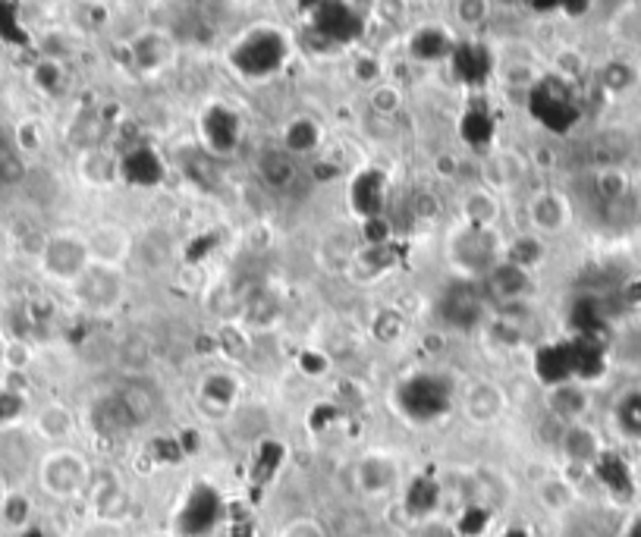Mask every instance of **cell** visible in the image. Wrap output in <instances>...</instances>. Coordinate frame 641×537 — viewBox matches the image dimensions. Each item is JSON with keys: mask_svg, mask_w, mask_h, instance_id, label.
<instances>
[{"mask_svg": "<svg viewBox=\"0 0 641 537\" xmlns=\"http://www.w3.org/2000/svg\"><path fill=\"white\" fill-rule=\"evenodd\" d=\"M284 57H287L284 35H280V32H270V29L248 32L246 39L233 47V63H236L246 76H268L274 69H280Z\"/></svg>", "mask_w": 641, "mask_h": 537, "instance_id": "6da1fadb", "label": "cell"}, {"mask_svg": "<svg viewBox=\"0 0 641 537\" xmlns=\"http://www.w3.org/2000/svg\"><path fill=\"white\" fill-rule=\"evenodd\" d=\"M88 462L83 455L73 453V450H61V453H51L42 462V487L57 500H73L88 487Z\"/></svg>", "mask_w": 641, "mask_h": 537, "instance_id": "7a4b0ae2", "label": "cell"}, {"mask_svg": "<svg viewBox=\"0 0 641 537\" xmlns=\"http://www.w3.org/2000/svg\"><path fill=\"white\" fill-rule=\"evenodd\" d=\"M224 518V503L211 487H195L177 518V537H207Z\"/></svg>", "mask_w": 641, "mask_h": 537, "instance_id": "3957f363", "label": "cell"}, {"mask_svg": "<svg viewBox=\"0 0 641 537\" xmlns=\"http://www.w3.org/2000/svg\"><path fill=\"white\" fill-rule=\"evenodd\" d=\"M399 399L415 421H435L444 409H450V387H444L435 377H415L399 390Z\"/></svg>", "mask_w": 641, "mask_h": 537, "instance_id": "277c9868", "label": "cell"}, {"mask_svg": "<svg viewBox=\"0 0 641 537\" xmlns=\"http://www.w3.org/2000/svg\"><path fill=\"white\" fill-rule=\"evenodd\" d=\"M85 246H88V261H92V268L110 270L117 268L120 261H126V255H129V248H132V236H129L124 227L107 224V227L95 229L92 239H88Z\"/></svg>", "mask_w": 641, "mask_h": 537, "instance_id": "5b68a950", "label": "cell"}, {"mask_svg": "<svg viewBox=\"0 0 641 537\" xmlns=\"http://www.w3.org/2000/svg\"><path fill=\"white\" fill-rule=\"evenodd\" d=\"M528 217H532V227L541 233H559L569 221V207L557 192H541L528 202Z\"/></svg>", "mask_w": 641, "mask_h": 537, "instance_id": "8992f818", "label": "cell"}, {"mask_svg": "<svg viewBox=\"0 0 641 537\" xmlns=\"http://www.w3.org/2000/svg\"><path fill=\"white\" fill-rule=\"evenodd\" d=\"M205 139L214 151H233L239 142V120L236 114H229L227 107H214L211 114H205Z\"/></svg>", "mask_w": 641, "mask_h": 537, "instance_id": "52a82bcc", "label": "cell"}, {"mask_svg": "<svg viewBox=\"0 0 641 537\" xmlns=\"http://www.w3.org/2000/svg\"><path fill=\"white\" fill-rule=\"evenodd\" d=\"M120 173H124L129 183H139V186H151L161 180V161L151 148H139L132 154H126L124 164H120Z\"/></svg>", "mask_w": 641, "mask_h": 537, "instance_id": "ba28073f", "label": "cell"}, {"mask_svg": "<svg viewBox=\"0 0 641 537\" xmlns=\"http://www.w3.org/2000/svg\"><path fill=\"white\" fill-rule=\"evenodd\" d=\"M359 481L362 487L368 491L372 496H384L396 481V469L394 462H384L381 455H372L362 469H359Z\"/></svg>", "mask_w": 641, "mask_h": 537, "instance_id": "9c48e42d", "label": "cell"}, {"mask_svg": "<svg viewBox=\"0 0 641 537\" xmlns=\"http://www.w3.org/2000/svg\"><path fill=\"white\" fill-rule=\"evenodd\" d=\"M321 146V126L309 120V117H296L290 126H287V151H296V154H309L314 148Z\"/></svg>", "mask_w": 641, "mask_h": 537, "instance_id": "30bf717a", "label": "cell"}, {"mask_svg": "<svg viewBox=\"0 0 641 537\" xmlns=\"http://www.w3.org/2000/svg\"><path fill=\"white\" fill-rule=\"evenodd\" d=\"M277 537H331V535H328V528H324L318 518L299 516V518H290V522L280 528V535Z\"/></svg>", "mask_w": 641, "mask_h": 537, "instance_id": "8fae6325", "label": "cell"}]
</instances>
